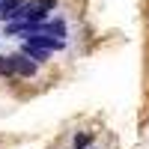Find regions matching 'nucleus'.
<instances>
[{"label":"nucleus","instance_id":"1","mask_svg":"<svg viewBox=\"0 0 149 149\" xmlns=\"http://www.w3.org/2000/svg\"><path fill=\"white\" fill-rule=\"evenodd\" d=\"M9 63H12V69H15L18 78H33L36 69H39V63H36V60H30L24 51H21V54H12V57H9Z\"/></svg>","mask_w":149,"mask_h":149},{"label":"nucleus","instance_id":"2","mask_svg":"<svg viewBox=\"0 0 149 149\" xmlns=\"http://www.w3.org/2000/svg\"><path fill=\"white\" fill-rule=\"evenodd\" d=\"M27 42L45 48V51H63V45H66L60 36H48V33H27Z\"/></svg>","mask_w":149,"mask_h":149},{"label":"nucleus","instance_id":"3","mask_svg":"<svg viewBox=\"0 0 149 149\" xmlns=\"http://www.w3.org/2000/svg\"><path fill=\"white\" fill-rule=\"evenodd\" d=\"M24 54H27L30 60H36V63H45V60H48V54H51V51H45V48L33 45V42H24Z\"/></svg>","mask_w":149,"mask_h":149},{"label":"nucleus","instance_id":"4","mask_svg":"<svg viewBox=\"0 0 149 149\" xmlns=\"http://www.w3.org/2000/svg\"><path fill=\"white\" fill-rule=\"evenodd\" d=\"M21 3H24V0H3V3H0V18L12 21V12H15Z\"/></svg>","mask_w":149,"mask_h":149},{"label":"nucleus","instance_id":"5","mask_svg":"<svg viewBox=\"0 0 149 149\" xmlns=\"http://www.w3.org/2000/svg\"><path fill=\"white\" fill-rule=\"evenodd\" d=\"M90 146H93V134L90 131H81L74 137V149H90Z\"/></svg>","mask_w":149,"mask_h":149},{"label":"nucleus","instance_id":"6","mask_svg":"<svg viewBox=\"0 0 149 149\" xmlns=\"http://www.w3.org/2000/svg\"><path fill=\"white\" fill-rule=\"evenodd\" d=\"M0 74H3V78H18L12 63H9V57H0Z\"/></svg>","mask_w":149,"mask_h":149}]
</instances>
